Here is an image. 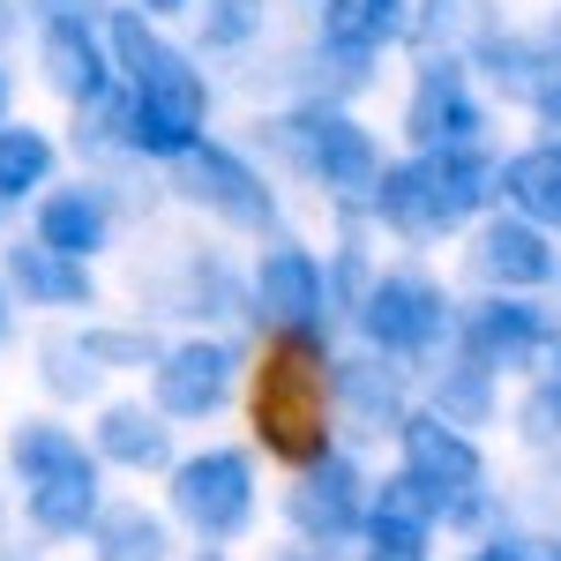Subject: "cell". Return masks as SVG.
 Instances as JSON below:
<instances>
[{"label": "cell", "instance_id": "obj_37", "mask_svg": "<svg viewBox=\"0 0 561 561\" xmlns=\"http://www.w3.org/2000/svg\"><path fill=\"white\" fill-rule=\"evenodd\" d=\"M0 337H8V293H0Z\"/></svg>", "mask_w": 561, "mask_h": 561}, {"label": "cell", "instance_id": "obj_19", "mask_svg": "<svg viewBox=\"0 0 561 561\" xmlns=\"http://www.w3.org/2000/svg\"><path fill=\"white\" fill-rule=\"evenodd\" d=\"M404 38H412V0H322L314 8V53L352 60V68L382 60Z\"/></svg>", "mask_w": 561, "mask_h": 561}, {"label": "cell", "instance_id": "obj_26", "mask_svg": "<svg viewBox=\"0 0 561 561\" xmlns=\"http://www.w3.org/2000/svg\"><path fill=\"white\" fill-rule=\"evenodd\" d=\"M8 457H15L23 486H45V479H68V472H90V465H98L83 449V434L60 427V420H23L15 442H8Z\"/></svg>", "mask_w": 561, "mask_h": 561}, {"label": "cell", "instance_id": "obj_36", "mask_svg": "<svg viewBox=\"0 0 561 561\" xmlns=\"http://www.w3.org/2000/svg\"><path fill=\"white\" fill-rule=\"evenodd\" d=\"M270 561H322V554H307V547H293V554H270Z\"/></svg>", "mask_w": 561, "mask_h": 561}, {"label": "cell", "instance_id": "obj_18", "mask_svg": "<svg viewBox=\"0 0 561 561\" xmlns=\"http://www.w3.org/2000/svg\"><path fill=\"white\" fill-rule=\"evenodd\" d=\"M45 83L60 90L68 105H98L105 90H121L113 76V53H105V31L90 23L83 8H60L53 23H45Z\"/></svg>", "mask_w": 561, "mask_h": 561}, {"label": "cell", "instance_id": "obj_21", "mask_svg": "<svg viewBox=\"0 0 561 561\" xmlns=\"http://www.w3.org/2000/svg\"><path fill=\"white\" fill-rule=\"evenodd\" d=\"M494 203L524 225H539V232H561V142H524L502 158V187H494Z\"/></svg>", "mask_w": 561, "mask_h": 561}, {"label": "cell", "instance_id": "obj_3", "mask_svg": "<svg viewBox=\"0 0 561 561\" xmlns=\"http://www.w3.org/2000/svg\"><path fill=\"white\" fill-rule=\"evenodd\" d=\"M330 337H270L262 367H248V427L255 449L285 472H307L337 457V420H330Z\"/></svg>", "mask_w": 561, "mask_h": 561}, {"label": "cell", "instance_id": "obj_23", "mask_svg": "<svg viewBox=\"0 0 561 561\" xmlns=\"http://www.w3.org/2000/svg\"><path fill=\"white\" fill-rule=\"evenodd\" d=\"M502 31L494 0H412V45L420 60H472Z\"/></svg>", "mask_w": 561, "mask_h": 561}, {"label": "cell", "instance_id": "obj_27", "mask_svg": "<svg viewBox=\"0 0 561 561\" xmlns=\"http://www.w3.org/2000/svg\"><path fill=\"white\" fill-rule=\"evenodd\" d=\"M8 277H15V293L31 307H90V270L53 255V248H38V240L8 255Z\"/></svg>", "mask_w": 561, "mask_h": 561}, {"label": "cell", "instance_id": "obj_15", "mask_svg": "<svg viewBox=\"0 0 561 561\" xmlns=\"http://www.w3.org/2000/svg\"><path fill=\"white\" fill-rule=\"evenodd\" d=\"M465 262H472V277L486 293H510V300H539L561 277L554 232H539V225H524V217H510V210H486L472 232H465Z\"/></svg>", "mask_w": 561, "mask_h": 561}, {"label": "cell", "instance_id": "obj_30", "mask_svg": "<svg viewBox=\"0 0 561 561\" xmlns=\"http://www.w3.org/2000/svg\"><path fill=\"white\" fill-rule=\"evenodd\" d=\"M262 23H270L262 0H195V38H203V53H248L262 38Z\"/></svg>", "mask_w": 561, "mask_h": 561}, {"label": "cell", "instance_id": "obj_13", "mask_svg": "<svg viewBox=\"0 0 561 561\" xmlns=\"http://www.w3.org/2000/svg\"><path fill=\"white\" fill-rule=\"evenodd\" d=\"M404 142L412 150H479L486 142V98L472 60H420L404 90Z\"/></svg>", "mask_w": 561, "mask_h": 561}, {"label": "cell", "instance_id": "obj_40", "mask_svg": "<svg viewBox=\"0 0 561 561\" xmlns=\"http://www.w3.org/2000/svg\"><path fill=\"white\" fill-rule=\"evenodd\" d=\"M554 375H561V345H554Z\"/></svg>", "mask_w": 561, "mask_h": 561}, {"label": "cell", "instance_id": "obj_35", "mask_svg": "<svg viewBox=\"0 0 561 561\" xmlns=\"http://www.w3.org/2000/svg\"><path fill=\"white\" fill-rule=\"evenodd\" d=\"M539 561H561V531H554V539H539Z\"/></svg>", "mask_w": 561, "mask_h": 561}, {"label": "cell", "instance_id": "obj_12", "mask_svg": "<svg viewBox=\"0 0 561 561\" xmlns=\"http://www.w3.org/2000/svg\"><path fill=\"white\" fill-rule=\"evenodd\" d=\"M561 330H554V307L547 300H510V293H486L457 314V352L486 367L494 382L502 375H524L531 359H554Z\"/></svg>", "mask_w": 561, "mask_h": 561}, {"label": "cell", "instance_id": "obj_14", "mask_svg": "<svg viewBox=\"0 0 561 561\" xmlns=\"http://www.w3.org/2000/svg\"><path fill=\"white\" fill-rule=\"evenodd\" d=\"M367 486H375V479H367V465H359L352 449L293 472V486H285V524L300 531L307 554L352 547V539H359V524H367Z\"/></svg>", "mask_w": 561, "mask_h": 561}, {"label": "cell", "instance_id": "obj_7", "mask_svg": "<svg viewBox=\"0 0 561 561\" xmlns=\"http://www.w3.org/2000/svg\"><path fill=\"white\" fill-rule=\"evenodd\" d=\"M397 472H412L442 502V531H479L494 517V486H486V449L465 427L434 420L427 404L397 427Z\"/></svg>", "mask_w": 561, "mask_h": 561}, {"label": "cell", "instance_id": "obj_16", "mask_svg": "<svg viewBox=\"0 0 561 561\" xmlns=\"http://www.w3.org/2000/svg\"><path fill=\"white\" fill-rule=\"evenodd\" d=\"M412 389H404V367L382 359V352H345L330 367V420L352 442H397V427L412 420Z\"/></svg>", "mask_w": 561, "mask_h": 561}, {"label": "cell", "instance_id": "obj_34", "mask_svg": "<svg viewBox=\"0 0 561 561\" xmlns=\"http://www.w3.org/2000/svg\"><path fill=\"white\" fill-rule=\"evenodd\" d=\"M135 15H150V23H173V15H195V0H128Z\"/></svg>", "mask_w": 561, "mask_h": 561}, {"label": "cell", "instance_id": "obj_8", "mask_svg": "<svg viewBox=\"0 0 561 561\" xmlns=\"http://www.w3.org/2000/svg\"><path fill=\"white\" fill-rule=\"evenodd\" d=\"M330 262L314 255L307 240L270 232L248 262V314L270 337H330Z\"/></svg>", "mask_w": 561, "mask_h": 561}, {"label": "cell", "instance_id": "obj_31", "mask_svg": "<svg viewBox=\"0 0 561 561\" xmlns=\"http://www.w3.org/2000/svg\"><path fill=\"white\" fill-rule=\"evenodd\" d=\"M517 434H524V442H539V449H561V375H554V367H547L539 382L524 389Z\"/></svg>", "mask_w": 561, "mask_h": 561}, {"label": "cell", "instance_id": "obj_41", "mask_svg": "<svg viewBox=\"0 0 561 561\" xmlns=\"http://www.w3.org/2000/svg\"><path fill=\"white\" fill-rule=\"evenodd\" d=\"M412 561H427V554H412Z\"/></svg>", "mask_w": 561, "mask_h": 561}, {"label": "cell", "instance_id": "obj_4", "mask_svg": "<svg viewBox=\"0 0 561 561\" xmlns=\"http://www.w3.org/2000/svg\"><path fill=\"white\" fill-rule=\"evenodd\" d=\"M262 142H270L314 195H330V203H345V210L375 195V180H382V165H389L375 128H359V113H345L337 98H300V105L270 113V121H262Z\"/></svg>", "mask_w": 561, "mask_h": 561}, {"label": "cell", "instance_id": "obj_24", "mask_svg": "<svg viewBox=\"0 0 561 561\" xmlns=\"http://www.w3.org/2000/svg\"><path fill=\"white\" fill-rule=\"evenodd\" d=\"M31 524H38L45 539H83V531H98V517H105V486H98V465L90 472H68V479H45V486H31Z\"/></svg>", "mask_w": 561, "mask_h": 561}, {"label": "cell", "instance_id": "obj_1", "mask_svg": "<svg viewBox=\"0 0 561 561\" xmlns=\"http://www.w3.org/2000/svg\"><path fill=\"white\" fill-rule=\"evenodd\" d=\"M105 53H113L121 98H128V150L158 158V165H180L210 135V76H203V60L187 45H173L150 15H135V8L105 15Z\"/></svg>", "mask_w": 561, "mask_h": 561}, {"label": "cell", "instance_id": "obj_25", "mask_svg": "<svg viewBox=\"0 0 561 561\" xmlns=\"http://www.w3.org/2000/svg\"><path fill=\"white\" fill-rule=\"evenodd\" d=\"M90 561H173V524L142 502H105L90 531Z\"/></svg>", "mask_w": 561, "mask_h": 561}, {"label": "cell", "instance_id": "obj_38", "mask_svg": "<svg viewBox=\"0 0 561 561\" xmlns=\"http://www.w3.org/2000/svg\"><path fill=\"white\" fill-rule=\"evenodd\" d=\"M0 113H8V76H0Z\"/></svg>", "mask_w": 561, "mask_h": 561}, {"label": "cell", "instance_id": "obj_39", "mask_svg": "<svg viewBox=\"0 0 561 561\" xmlns=\"http://www.w3.org/2000/svg\"><path fill=\"white\" fill-rule=\"evenodd\" d=\"M195 561H225V554H210V547H203V554H195Z\"/></svg>", "mask_w": 561, "mask_h": 561}, {"label": "cell", "instance_id": "obj_32", "mask_svg": "<svg viewBox=\"0 0 561 561\" xmlns=\"http://www.w3.org/2000/svg\"><path fill=\"white\" fill-rule=\"evenodd\" d=\"M83 352H90V367H158L165 359V345L150 330H90Z\"/></svg>", "mask_w": 561, "mask_h": 561}, {"label": "cell", "instance_id": "obj_22", "mask_svg": "<svg viewBox=\"0 0 561 561\" xmlns=\"http://www.w3.org/2000/svg\"><path fill=\"white\" fill-rule=\"evenodd\" d=\"M105 240H113V203H105V187L76 180V187H53L38 203V248H53V255H68V262H90Z\"/></svg>", "mask_w": 561, "mask_h": 561}, {"label": "cell", "instance_id": "obj_6", "mask_svg": "<svg viewBox=\"0 0 561 561\" xmlns=\"http://www.w3.org/2000/svg\"><path fill=\"white\" fill-rule=\"evenodd\" d=\"M457 314L465 307L449 300V285L420 270V262H397V270H375L367 300H359V337L382 359H449L457 352Z\"/></svg>", "mask_w": 561, "mask_h": 561}, {"label": "cell", "instance_id": "obj_33", "mask_svg": "<svg viewBox=\"0 0 561 561\" xmlns=\"http://www.w3.org/2000/svg\"><path fill=\"white\" fill-rule=\"evenodd\" d=\"M465 561H539V554H531L524 539H502V531H494V539H479V547H472Z\"/></svg>", "mask_w": 561, "mask_h": 561}, {"label": "cell", "instance_id": "obj_20", "mask_svg": "<svg viewBox=\"0 0 561 561\" xmlns=\"http://www.w3.org/2000/svg\"><path fill=\"white\" fill-rule=\"evenodd\" d=\"M90 457H98V465H121V472H173V465H180L173 420H165L158 404H142V397H121V404L98 412V427H90Z\"/></svg>", "mask_w": 561, "mask_h": 561}, {"label": "cell", "instance_id": "obj_29", "mask_svg": "<svg viewBox=\"0 0 561 561\" xmlns=\"http://www.w3.org/2000/svg\"><path fill=\"white\" fill-rule=\"evenodd\" d=\"M53 135L45 128H0V203H15V195H38L45 180H53Z\"/></svg>", "mask_w": 561, "mask_h": 561}, {"label": "cell", "instance_id": "obj_5", "mask_svg": "<svg viewBox=\"0 0 561 561\" xmlns=\"http://www.w3.org/2000/svg\"><path fill=\"white\" fill-rule=\"evenodd\" d=\"M165 510H173L180 531H195L203 547H232L248 539L262 517V479H255V449L240 442H203L187 449L173 472H165Z\"/></svg>", "mask_w": 561, "mask_h": 561}, {"label": "cell", "instance_id": "obj_17", "mask_svg": "<svg viewBox=\"0 0 561 561\" xmlns=\"http://www.w3.org/2000/svg\"><path fill=\"white\" fill-rule=\"evenodd\" d=\"M434 531H442V502H434L412 472H389V479L367 486V524H359L367 561H412V554H427Z\"/></svg>", "mask_w": 561, "mask_h": 561}, {"label": "cell", "instance_id": "obj_10", "mask_svg": "<svg viewBox=\"0 0 561 561\" xmlns=\"http://www.w3.org/2000/svg\"><path fill=\"white\" fill-rule=\"evenodd\" d=\"M472 68L486 76V90L502 105H524L561 142V15H547L539 31H494L472 53Z\"/></svg>", "mask_w": 561, "mask_h": 561}, {"label": "cell", "instance_id": "obj_28", "mask_svg": "<svg viewBox=\"0 0 561 561\" xmlns=\"http://www.w3.org/2000/svg\"><path fill=\"white\" fill-rule=\"evenodd\" d=\"M494 404H502V389H494V375L486 367H472L465 352H449V367L434 375V397H427V412L434 420H449V427H486L494 420Z\"/></svg>", "mask_w": 561, "mask_h": 561}, {"label": "cell", "instance_id": "obj_9", "mask_svg": "<svg viewBox=\"0 0 561 561\" xmlns=\"http://www.w3.org/2000/svg\"><path fill=\"white\" fill-rule=\"evenodd\" d=\"M173 187L187 210L217 217L225 232H277V187H270V173H262L248 150H232V142H217V135H203L187 158L173 165Z\"/></svg>", "mask_w": 561, "mask_h": 561}, {"label": "cell", "instance_id": "obj_11", "mask_svg": "<svg viewBox=\"0 0 561 561\" xmlns=\"http://www.w3.org/2000/svg\"><path fill=\"white\" fill-rule=\"evenodd\" d=\"M248 375V352L232 345V337H180L165 345V359L150 367V404L173 420V427H195V420H217L225 404H232V389Z\"/></svg>", "mask_w": 561, "mask_h": 561}, {"label": "cell", "instance_id": "obj_2", "mask_svg": "<svg viewBox=\"0 0 561 561\" xmlns=\"http://www.w3.org/2000/svg\"><path fill=\"white\" fill-rule=\"evenodd\" d=\"M494 187H502V158L486 142L479 150H412V158L382 165L375 195H367V217L404 248H434V240L472 232L479 217L494 210Z\"/></svg>", "mask_w": 561, "mask_h": 561}]
</instances>
